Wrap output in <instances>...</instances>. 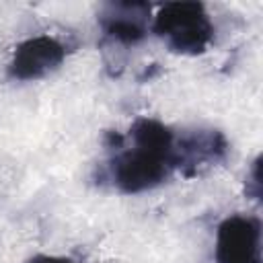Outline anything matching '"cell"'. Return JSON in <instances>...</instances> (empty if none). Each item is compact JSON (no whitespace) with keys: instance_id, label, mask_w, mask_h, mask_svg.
<instances>
[{"instance_id":"6da1fadb","label":"cell","mask_w":263,"mask_h":263,"mask_svg":"<svg viewBox=\"0 0 263 263\" xmlns=\"http://www.w3.org/2000/svg\"><path fill=\"white\" fill-rule=\"evenodd\" d=\"M129 136L134 148L121 152L111 166L113 183L123 193H142L160 185L177 168L173 132L156 119H138Z\"/></svg>"},{"instance_id":"7a4b0ae2","label":"cell","mask_w":263,"mask_h":263,"mask_svg":"<svg viewBox=\"0 0 263 263\" xmlns=\"http://www.w3.org/2000/svg\"><path fill=\"white\" fill-rule=\"evenodd\" d=\"M154 33L185 55L203 53L214 39V25L199 2H168L154 16Z\"/></svg>"},{"instance_id":"3957f363","label":"cell","mask_w":263,"mask_h":263,"mask_svg":"<svg viewBox=\"0 0 263 263\" xmlns=\"http://www.w3.org/2000/svg\"><path fill=\"white\" fill-rule=\"evenodd\" d=\"M216 263H259L261 224L251 216H230L216 232Z\"/></svg>"},{"instance_id":"277c9868","label":"cell","mask_w":263,"mask_h":263,"mask_svg":"<svg viewBox=\"0 0 263 263\" xmlns=\"http://www.w3.org/2000/svg\"><path fill=\"white\" fill-rule=\"evenodd\" d=\"M66 58V45L51 35L29 37L16 45L10 64L8 76L14 80H37L51 70H55Z\"/></svg>"},{"instance_id":"5b68a950","label":"cell","mask_w":263,"mask_h":263,"mask_svg":"<svg viewBox=\"0 0 263 263\" xmlns=\"http://www.w3.org/2000/svg\"><path fill=\"white\" fill-rule=\"evenodd\" d=\"M148 12V4H113L109 6V12L101 16V27L111 39L123 45H134L146 35L144 16Z\"/></svg>"},{"instance_id":"8992f818","label":"cell","mask_w":263,"mask_h":263,"mask_svg":"<svg viewBox=\"0 0 263 263\" xmlns=\"http://www.w3.org/2000/svg\"><path fill=\"white\" fill-rule=\"evenodd\" d=\"M177 150V166H199L210 160H218L226 152V140L218 132L195 134L183 140Z\"/></svg>"},{"instance_id":"52a82bcc","label":"cell","mask_w":263,"mask_h":263,"mask_svg":"<svg viewBox=\"0 0 263 263\" xmlns=\"http://www.w3.org/2000/svg\"><path fill=\"white\" fill-rule=\"evenodd\" d=\"M31 263H74L68 257H53V255H37L35 259H31Z\"/></svg>"}]
</instances>
